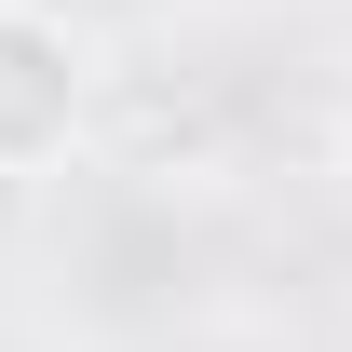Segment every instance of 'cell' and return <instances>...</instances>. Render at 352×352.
Here are the masks:
<instances>
[{
	"label": "cell",
	"mask_w": 352,
	"mask_h": 352,
	"mask_svg": "<svg viewBox=\"0 0 352 352\" xmlns=\"http://www.w3.org/2000/svg\"><path fill=\"white\" fill-rule=\"evenodd\" d=\"M95 122V41L54 0H0V176H54Z\"/></svg>",
	"instance_id": "1"
},
{
	"label": "cell",
	"mask_w": 352,
	"mask_h": 352,
	"mask_svg": "<svg viewBox=\"0 0 352 352\" xmlns=\"http://www.w3.org/2000/svg\"><path fill=\"white\" fill-rule=\"evenodd\" d=\"M325 163H339V190H352V95H339V122H325Z\"/></svg>",
	"instance_id": "2"
}]
</instances>
